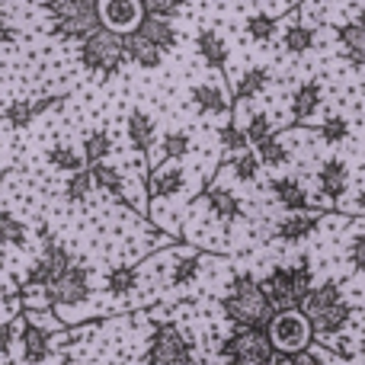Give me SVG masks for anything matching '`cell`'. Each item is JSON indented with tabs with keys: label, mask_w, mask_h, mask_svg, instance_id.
<instances>
[{
	"label": "cell",
	"mask_w": 365,
	"mask_h": 365,
	"mask_svg": "<svg viewBox=\"0 0 365 365\" xmlns=\"http://www.w3.org/2000/svg\"><path fill=\"white\" fill-rule=\"evenodd\" d=\"M231 164V173H234V180L237 182H257V177H259V158H257V151H244V154H237V158H231L227 160Z\"/></svg>",
	"instance_id": "cell-39"
},
{
	"label": "cell",
	"mask_w": 365,
	"mask_h": 365,
	"mask_svg": "<svg viewBox=\"0 0 365 365\" xmlns=\"http://www.w3.org/2000/svg\"><path fill=\"white\" fill-rule=\"evenodd\" d=\"M321 103H324V87H321V81H304V83H298L295 93H292V106H289L292 122H295L292 128H302L304 122L311 119V115H317Z\"/></svg>",
	"instance_id": "cell-19"
},
{
	"label": "cell",
	"mask_w": 365,
	"mask_h": 365,
	"mask_svg": "<svg viewBox=\"0 0 365 365\" xmlns=\"http://www.w3.org/2000/svg\"><path fill=\"white\" fill-rule=\"evenodd\" d=\"M311 340H314V330H311V321L304 317L302 308L276 311L269 324V343L279 356L304 353V349H311Z\"/></svg>",
	"instance_id": "cell-6"
},
{
	"label": "cell",
	"mask_w": 365,
	"mask_h": 365,
	"mask_svg": "<svg viewBox=\"0 0 365 365\" xmlns=\"http://www.w3.org/2000/svg\"><path fill=\"white\" fill-rule=\"evenodd\" d=\"M125 48H128V61L138 64L141 71H158L160 64H164V51L154 48L151 42H145V38H141L138 32L125 36Z\"/></svg>",
	"instance_id": "cell-28"
},
{
	"label": "cell",
	"mask_w": 365,
	"mask_h": 365,
	"mask_svg": "<svg viewBox=\"0 0 365 365\" xmlns=\"http://www.w3.org/2000/svg\"><path fill=\"white\" fill-rule=\"evenodd\" d=\"M195 51H199L202 64H205L212 74H227V58H231V48H227L225 36H221L218 29H199V36H195Z\"/></svg>",
	"instance_id": "cell-15"
},
{
	"label": "cell",
	"mask_w": 365,
	"mask_h": 365,
	"mask_svg": "<svg viewBox=\"0 0 365 365\" xmlns=\"http://www.w3.org/2000/svg\"><path fill=\"white\" fill-rule=\"evenodd\" d=\"M346 259L356 272H365V231H359L353 240H349V250H346Z\"/></svg>",
	"instance_id": "cell-43"
},
{
	"label": "cell",
	"mask_w": 365,
	"mask_h": 365,
	"mask_svg": "<svg viewBox=\"0 0 365 365\" xmlns=\"http://www.w3.org/2000/svg\"><path fill=\"white\" fill-rule=\"evenodd\" d=\"M61 100H64V96H42V100H13L10 106L0 113V119H4L10 128H16V132H19V128H29L36 115H42L45 109L58 106Z\"/></svg>",
	"instance_id": "cell-20"
},
{
	"label": "cell",
	"mask_w": 365,
	"mask_h": 365,
	"mask_svg": "<svg viewBox=\"0 0 365 365\" xmlns=\"http://www.w3.org/2000/svg\"><path fill=\"white\" fill-rule=\"evenodd\" d=\"M90 177H93V186L96 189H103L106 195H113L115 202H125V205H132V202H128L125 177H122L119 167H113V164H93V167H90Z\"/></svg>",
	"instance_id": "cell-25"
},
{
	"label": "cell",
	"mask_w": 365,
	"mask_h": 365,
	"mask_svg": "<svg viewBox=\"0 0 365 365\" xmlns=\"http://www.w3.org/2000/svg\"><path fill=\"white\" fill-rule=\"evenodd\" d=\"M218 145H221V151L227 154V160L244 154V151H250V138H247V132L234 119H227L225 125L218 128Z\"/></svg>",
	"instance_id": "cell-34"
},
{
	"label": "cell",
	"mask_w": 365,
	"mask_h": 365,
	"mask_svg": "<svg viewBox=\"0 0 365 365\" xmlns=\"http://www.w3.org/2000/svg\"><path fill=\"white\" fill-rule=\"evenodd\" d=\"M186 189V167L164 160V164H154L148 170V199L160 202V199H173Z\"/></svg>",
	"instance_id": "cell-11"
},
{
	"label": "cell",
	"mask_w": 365,
	"mask_h": 365,
	"mask_svg": "<svg viewBox=\"0 0 365 365\" xmlns=\"http://www.w3.org/2000/svg\"><path fill=\"white\" fill-rule=\"evenodd\" d=\"M148 365H195L192 356V343L182 336V330L177 324H160L148 340Z\"/></svg>",
	"instance_id": "cell-7"
},
{
	"label": "cell",
	"mask_w": 365,
	"mask_h": 365,
	"mask_svg": "<svg viewBox=\"0 0 365 365\" xmlns=\"http://www.w3.org/2000/svg\"><path fill=\"white\" fill-rule=\"evenodd\" d=\"M141 16H145V10L138 0H100V23L119 36H132Z\"/></svg>",
	"instance_id": "cell-12"
},
{
	"label": "cell",
	"mask_w": 365,
	"mask_h": 365,
	"mask_svg": "<svg viewBox=\"0 0 365 365\" xmlns=\"http://www.w3.org/2000/svg\"><path fill=\"white\" fill-rule=\"evenodd\" d=\"M314 48V29H311L308 23H289L285 26V32H282V51L289 58H302V55H308V51Z\"/></svg>",
	"instance_id": "cell-31"
},
{
	"label": "cell",
	"mask_w": 365,
	"mask_h": 365,
	"mask_svg": "<svg viewBox=\"0 0 365 365\" xmlns=\"http://www.w3.org/2000/svg\"><path fill=\"white\" fill-rule=\"evenodd\" d=\"M272 365H298V362H295V356H279V353H276Z\"/></svg>",
	"instance_id": "cell-48"
},
{
	"label": "cell",
	"mask_w": 365,
	"mask_h": 365,
	"mask_svg": "<svg viewBox=\"0 0 365 365\" xmlns=\"http://www.w3.org/2000/svg\"><path fill=\"white\" fill-rule=\"evenodd\" d=\"M244 32L253 38V42L266 45V42H272V38H276V32H279V19H276V16H269V13H253V16H247Z\"/></svg>",
	"instance_id": "cell-35"
},
{
	"label": "cell",
	"mask_w": 365,
	"mask_h": 365,
	"mask_svg": "<svg viewBox=\"0 0 365 365\" xmlns=\"http://www.w3.org/2000/svg\"><path fill=\"white\" fill-rule=\"evenodd\" d=\"M0 240H4L6 247H26L29 244V227H26L16 215L6 212V208H0Z\"/></svg>",
	"instance_id": "cell-37"
},
{
	"label": "cell",
	"mask_w": 365,
	"mask_h": 365,
	"mask_svg": "<svg viewBox=\"0 0 365 365\" xmlns=\"http://www.w3.org/2000/svg\"><path fill=\"white\" fill-rule=\"evenodd\" d=\"M45 160L51 164V170H58V173H81V170H87V160H83V154H81V148H74V145H51L48 151H45Z\"/></svg>",
	"instance_id": "cell-30"
},
{
	"label": "cell",
	"mask_w": 365,
	"mask_h": 365,
	"mask_svg": "<svg viewBox=\"0 0 365 365\" xmlns=\"http://www.w3.org/2000/svg\"><path fill=\"white\" fill-rule=\"evenodd\" d=\"M77 61H81L90 74H100L109 81V77H115L128 64L125 36L100 26L93 36H87L81 45H77Z\"/></svg>",
	"instance_id": "cell-3"
},
{
	"label": "cell",
	"mask_w": 365,
	"mask_h": 365,
	"mask_svg": "<svg viewBox=\"0 0 365 365\" xmlns=\"http://www.w3.org/2000/svg\"><path fill=\"white\" fill-rule=\"evenodd\" d=\"M19 349H23V362L26 365H42L51 356V330L42 327L36 317H23L19 327Z\"/></svg>",
	"instance_id": "cell-13"
},
{
	"label": "cell",
	"mask_w": 365,
	"mask_h": 365,
	"mask_svg": "<svg viewBox=\"0 0 365 365\" xmlns=\"http://www.w3.org/2000/svg\"><path fill=\"white\" fill-rule=\"evenodd\" d=\"M218 356L227 365H272L276 349L269 343V334L263 330H237L227 334L218 346Z\"/></svg>",
	"instance_id": "cell-5"
},
{
	"label": "cell",
	"mask_w": 365,
	"mask_h": 365,
	"mask_svg": "<svg viewBox=\"0 0 365 365\" xmlns=\"http://www.w3.org/2000/svg\"><path fill=\"white\" fill-rule=\"evenodd\" d=\"M221 311L237 330H263V334H269V324L276 317V308L266 298L263 282L253 272L231 276L225 298H221Z\"/></svg>",
	"instance_id": "cell-1"
},
{
	"label": "cell",
	"mask_w": 365,
	"mask_h": 365,
	"mask_svg": "<svg viewBox=\"0 0 365 365\" xmlns=\"http://www.w3.org/2000/svg\"><path fill=\"white\" fill-rule=\"evenodd\" d=\"M336 38H340V48L349 58V64L365 68V13H359L349 23L336 26Z\"/></svg>",
	"instance_id": "cell-21"
},
{
	"label": "cell",
	"mask_w": 365,
	"mask_h": 365,
	"mask_svg": "<svg viewBox=\"0 0 365 365\" xmlns=\"http://www.w3.org/2000/svg\"><path fill=\"white\" fill-rule=\"evenodd\" d=\"M349 189V167L343 158H327L321 167H317V192L327 202L340 205V199Z\"/></svg>",
	"instance_id": "cell-14"
},
{
	"label": "cell",
	"mask_w": 365,
	"mask_h": 365,
	"mask_svg": "<svg viewBox=\"0 0 365 365\" xmlns=\"http://www.w3.org/2000/svg\"><path fill=\"white\" fill-rule=\"evenodd\" d=\"M138 32L145 42H151L154 48H160L167 55V51L177 45V26H173V19H167V16H141V23H138Z\"/></svg>",
	"instance_id": "cell-23"
},
{
	"label": "cell",
	"mask_w": 365,
	"mask_h": 365,
	"mask_svg": "<svg viewBox=\"0 0 365 365\" xmlns=\"http://www.w3.org/2000/svg\"><path fill=\"white\" fill-rule=\"evenodd\" d=\"M295 362H298V365H324L321 353H314V349H304V353H295Z\"/></svg>",
	"instance_id": "cell-46"
},
{
	"label": "cell",
	"mask_w": 365,
	"mask_h": 365,
	"mask_svg": "<svg viewBox=\"0 0 365 365\" xmlns=\"http://www.w3.org/2000/svg\"><path fill=\"white\" fill-rule=\"evenodd\" d=\"M202 263H205V257H202L199 250H186L182 257H177L173 266H170V285L173 289H186V285H192L202 272Z\"/></svg>",
	"instance_id": "cell-32"
},
{
	"label": "cell",
	"mask_w": 365,
	"mask_h": 365,
	"mask_svg": "<svg viewBox=\"0 0 365 365\" xmlns=\"http://www.w3.org/2000/svg\"><path fill=\"white\" fill-rule=\"evenodd\" d=\"M141 10H145V16H167L173 19V13L182 6V0H138Z\"/></svg>",
	"instance_id": "cell-42"
},
{
	"label": "cell",
	"mask_w": 365,
	"mask_h": 365,
	"mask_svg": "<svg viewBox=\"0 0 365 365\" xmlns=\"http://www.w3.org/2000/svg\"><path fill=\"white\" fill-rule=\"evenodd\" d=\"M253 151H257V158H259V164H263V167H285L292 160V151L282 145V138H279V135L259 141Z\"/></svg>",
	"instance_id": "cell-36"
},
{
	"label": "cell",
	"mask_w": 365,
	"mask_h": 365,
	"mask_svg": "<svg viewBox=\"0 0 365 365\" xmlns=\"http://www.w3.org/2000/svg\"><path fill=\"white\" fill-rule=\"evenodd\" d=\"M189 103L195 106L199 115H231L234 113V96L227 90V81H199L189 87Z\"/></svg>",
	"instance_id": "cell-9"
},
{
	"label": "cell",
	"mask_w": 365,
	"mask_h": 365,
	"mask_svg": "<svg viewBox=\"0 0 365 365\" xmlns=\"http://www.w3.org/2000/svg\"><path fill=\"white\" fill-rule=\"evenodd\" d=\"M158 151H160V160L180 164V160H186L189 151H192V135H189L186 128H170V132H164V138L158 141Z\"/></svg>",
	"instance_id": "cell-33"
},
{
	"label": "cell",
	"mask_w": 365,
	"mask_h": 365,
	"mask_svg": "<svg viewBox=\"0 0 365 365\" xmlns=\"http://www.w3.org/2000/svg\"><path fill=\"white\" fill-rule=\"evenodd\" d=\"M93 177H90V167L81 173H71L68 182H64V199L71 202V205H83V202L90 199V192H93Z\"/></svg>",
	"instance_id": "cell-38"
},
{
	"label": "cell",
	"mask_w": 365,
	"mask_h": 365,
	"mask_svg": "<svg viewBox=\"0 0 365 365\" xmlns=\"http://www.w3.org/2000/svg\"><path fill=\"white\" fill-rule=\"evenodd\" d=\"M269 192H272V199L285 208V212H314V208H321V205H314V202H311V192L304 189V182L298 177H276V180H269Z\"/></svg>",
	"instance_id": "cell-16"
},
{
	"label": "cell",
	"mask_w": 365,
	"mask_h": 365,
	"mask_svg": "<svg viewBox=\"0 0 365 365\" xmlns=\"http://www.w3.org/2000/svg\"><path fill=\"white\" fill-rule=\"evenodd\" d=\"M195 202H205V208L221 221V225H237L244 218V202L225 186H205V192Z\"/></svg>",
	"instance_id": "cell-18"
},
{
	"label": "cell",
	"mask_w": 365,
	"mask_h": 365,
	"mask_svg": "<svg viewBox=\"0 0 365 365\" xmlns=\"http://www.w3.org/2000/svg\"><path fill=\"white\" fill-rule=\"evenodd\" d=\"M317 135H321V141H327V145H343V141L349 138V119L346 115H327V119L317 125Z\"/></svg>",
	"instance_id": "cell-41"
},
{
	"label": "cell",
	"mask_w": 365,
	"mask_h": 365,
	"mask_svg": "<svg viewBox=\"0 0 365 365\" xmlns=\"http://www.w3.org/2000/svg\"><path fill=\"white\" fill-rule=\"evenodd\" d=\"M362 90H365V81H362Z\"/></svg>",
	"instance_id": "cell-51"
},
{
	"label": "cell",
	"mask_w": 365,
	"mask_h": 365,
	"mask_svg": "<svg viewBox=\"0 0 365 365\" xmlns=\"http://www.w3.org/2000/svg\"><path fill=\"white\" fill-rule=\"evenodd\" d=\"M259 282H263L266 298L272 302L276 311L302 308L304 298H308L311 289H314V266H311L308 257H302L292 266H272Z\"/></svg>",
	"instance_id": "cell-2"
},
{
	"label": "cell",
	"mask_w": 365,
	"mask_h": 365,
	"mask_svg": "<svg viewBox=\"0 0 365 365\" xmlns=\"http://www.w3.org/2000/svg\"><path fill=\"white\" fill-rule=\"evenodd\" d=\"M138 282H141V269L125 263V266H113V269L106 272L103 289H106L109 295H115V298H125V295H132V292L138 289Z\"/></svg>",
	"instance_id": "cell-29"
},
{
	"label": "cell",
	"mask_w": 365,
	"mask_h": 365,
	"mask_svg": "<svg viewBox=\"0 0 365 365\" xmlns=\"http://www.w3.org/2000/svg\"><path fill=\"white\" fill-rule=\"evenodd\" d=\"M4 365H16V362H4Z\"/></svg>",
	"instance_id": "cell-50"
},
{
	"label": "cell",
	"mask_w": 365,
	"mask_h": 365,
	"mask_svg": "<svg viewBox=\"0 0 365 365\" xmlns=\"http://www.w3.org/2000/svg\"><path fill=\"white\" fill-rule=\"evenodd\" d=\"M244 132H247V138H250V148H257L259 141H266V138H272V135H276L272 115L269 113H250V115H247Z\"/></svg>",
	"instance_id": "cell-40"
},
{
	"label": "cell",
	"mask_w": 365,
	"mask_h": 365,
	"mask_svg": "<svg viewBox=\"0 0 365 365\" xmlns=\"http://www.w3.org/2000/svg\"><path fill=\"white\" fill-rule=\"evenodd\" d=\"M13 38H16V29L10 26V19H6L4 4H0V45H10Z\"/></svg>",
	"instance_id": "cell-45"
},
{
	"label": "cell",
	"mask_w": 365,
	"mask_h": 365,
	"mask_svg": "<svg viewBox=\"0 0 365 365\" xmlns=\"http://www.w3.org/2000/svg\"><path fill=\"white\" fill-rule=\"evenodd\" d=\"M113 365H119V362H113Z\"/></svg>",
	"instance_id": "cell-53"
},
{
	"label": "cell",
	"mask_w": 365,
	"mask_h": 365,
	"mask_svg": "<svg viewBox=\"0 0 365 365\" xmlns=\"http://www.w3.org/2000/svg\"><path fill=\"white\" fill-rule=\"evenodd\" d=\"M0 90H4V77H0Z\"/></svg>",
	"instance_id": "cell-49"
},
{
	"label": "cell",
	"mask_w": 365,
	"mask_h": 365,
	"mask_svg": "<svg viewBox=\"0 0 365 365\" xmlns=\"http://www.w3.org/2000/svg\"><path fill=\"white\" fill-rule=\"evenodd\" d=\"M324 218H327L324 208H314V212H285L282 218L276 221V227H272V237H276L279 244H302L311 234H317Z\"/></svg>",
	"instance_id": "cell-10"
},
{
	"label": "cell",
	"mask_w": 365,
	"mask_h": 365,
	"mask_svg": "<svg viewBox=\"0 0 365 365\" xmlns=\"http://www.w3.org/2000/svg\"><path fill=\"white\" fill-rule=\"evenodd\" d=\"M16 317H10V321H0V359L4 356H10L13 343H16Z\"/></svg>",
	"instance_id": "cell-44"
},
{
	"label": "cell",
	"mask_w": 365,
	"mask_h": 365,
	"mask_svg": "<svg viewBox=\"0 0 365 365\" xmlns=\"http://www.w3.org/2000/svg\"><path fill=\"white\" fill-rule=\"evenodd\" d=\"M336 302H343V289H340L336 279H327V282H317L314 289H311V295L304 298L302 311H304V317H314V314L327 311L330 304H336Z\"/></svg>",
	"instance_id": "cell-27"
},
{
	"label": "cell",
	"mask_w": 365,
	"mask_h": 365,
	"mask_svg": "<svg viewBox=\"0 0 365 365\" xmlns=\"http://www.w3.org/2000/svg\"><path fill=\"white\" fill-rule=\"evenodd\" d=\"M125 132H128V141H132L135 151H138L141 158H151V151L158 148V141H160L154 115L135 106L132 113H128V119H125Z\"/></svg>",
	"instance_id": "cell-17"
},
{
	"label": "cell",
	"mask_w": 365,
	"mask_h": 365,
	"mask_svg": "<svg viewBox=\"0 0 365 365\" xmlns=\"http://www.w3.org/2000/svg\"><path fill=\"white\" fill-rule=\"evenodd\" d=\"M353 212L359 215V218H365V189H362V192L353 199Z\"/></svg>",
	"instance_id": "cell-47"
},
{
	"label": "cell",
	"mask_w": 365,
	"mask_h": 365,
	"mask_svg": "<svg viewBox=\"0 0 365 365\" xmlns=\"http://www.w3.org/2000/svg\"><path fill=\"white\" fill-rule=\"evenodd\" d=\"M269 83H272V71L266 68V64H253V68H247L244 74H240V81L231 87L234 106L257 100L259 93H266V87H269Z\"/></svg>",
	"instance_id": "cell-22"
},
{
	"label": "cell",
	"mask_w": 365,
	"mask_h": 365,
	"mask_svg": "<svg viewBox=\"0 0 365 365\" xmlns=\"http://www.w3.org/2000/svg\"><path fill=\"white\" fill-rule=\"evenodd\" d=\"M113 151H115V141H113V135H109V128H90L81 138V154H83V160H87V167L106 164V158Z\"/></svg>",
	"instance_id": "cell-26"
},
{
	"label": "cell",
	"mask_w": 365,
	"mask_h": 365,
	"mask_svg": "<svg viewBox=\"0 0 365 365\" xmlns=\"http://www.w3.org/2000/svg\"><path fill=\"white\" fill-rule=\"evenodd\" d=\"M362 356H365V349H362Z\"/></svg>",
	"instance_id": "cell-52"
},
{
	"label": "cell",
	"mask_w": 365,
	"mask_h": 365,
	"mask_svg": "<svg viewBox=\"0 0 365 365\" xmlns=\"http://www.w3.org/2000/svg\"><path fill=\"white\" fill-rule=\"evenodd\" d=\"M51 308H77L90 298V266L74 263L71 269H64L61 276H55V282L45 289Z\"/></svg>",
	"instance_id": "cell-8"
},
{
	"label": "cell",
	"mask_w": 365,
	"mask_h": 365,
	"mask_svg": "<svg viewBox=\"0 0 365 365\" xmlns=\"http://www.w3.org/2000/svg\"><path fill=\"white\" fill-rule=\"evenodd\" d=\"M51 16V36L83 42L100 29V0H45Z\"/></svg>",
	"instance_id": "cell-4"
},
{
	"label": "cell",
	"mask_w": 365,
	"mask_h": 365,
	"mask_svg": "<svg viewBox=\"0 0 365 365\" xmlns=\"http://www.w3.org/2000/svg\"><path fill=\"white\" fill-rule=\"evenodd\" d=\"M311 321V330H314L317 336H336V334H343V327H346L349 321H353V304L343 298V302H336V304H330L327 311H321V314H314V317H308Z\"/></svg>",
	"instance_id": "cell-24"
}]
</instances>
